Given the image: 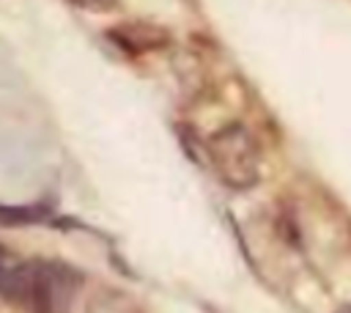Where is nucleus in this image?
<instances>
[{
	"mask_svg": "<svg viewBox=\"0 0 351 313\" xmlns=\"http://www.w3.org/2000/svg\"><path fill=\"white\" fill-rule=\"evenodd\" d=\"M208 156L217 176L233 189H250L261 178V151L244 124H228L208 137Z\"/></svg>",
	"mask_w": 351,
	"mask_h": 313,
	"instance_id": "1",
	"label": "nucleus"
},
{
	"mask_svg": "<svg viewBox=\"0 0 351 313\" xmlns=\"http://www.w3.org/2000/svg\"><path fill=\"white\" fill-rule=\"evenodd\" d=\"M80 288V275L60 261H33V313H69L71 299Z\"/></svg>",
	"mask_w": 351,
	"mask_h": 313,
	"instance_id": "2",
	"label": "nucleus"
},
{
	"mask_svg": "<svg viewBox=\"0 0 351 313\" xmlns=\"http://www.w3.org/2000/svg\"><path fill=\"white\" fill-rule=\"evenodd\" d=\"M33 288V261H22L8 247L0 244V297L16 305L30 302Z\"/></svg>",
	"mask_w": 351,
	"mask_h": 313,
	"instance_id": "3",
	"label": "nucleus"
},
{
	"mask_svg": "<svg viewBox=\"0 0 351 313\" xmlns=\"http://www.w3.org/2000/svg\"><path fill=\"white\" fill-rule=\"evenodd\" d=\"M85 313H143V308L132 294H126L121 288L101 286L88 297Z\"/></svg>",
	"mask_w": 351,
	"mask_h": 313,
	"instance_id": "4",
	"label": "nucleus"
},
{
	"mask_svg": "<svg viewBox=\"0 0 351 313\" xmlns=\"http://www.w3.org/2000/svg\"><path fill=\"white\" fill-rule=\"evenodd\" d=\"M44 220V209L33 206H0V222L5 225H22V222H38Z\"/></svg>",
	"mask_w": 351,
	"mask_h": 313,
	"instance_id": "5",
	"label": "nucleus"
},
{
	"mask_svg": "<svg viewBox=\"0 0 351 313\" xmlns=\"http://www.w3.org/2000/svg\"><path fill=\"white\" fill-rule=\"evenodd\" d=\"M71 3L80 8H90V11H107L115 5V0H71Z\"/></svg>",
	"mask_w": 351,
	"mask_h": 313,
	"instance_id": "6",
	"label": "nucleus"
}]
</instances>
